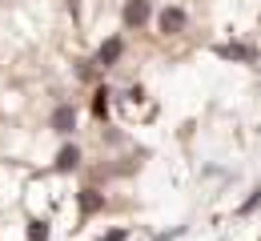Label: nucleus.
Returning <instances> with one entry per match:
<instances>
[{
    "mask_svg": "<svg viewBox=\"0 0 261 241\" xmlns=\"http://www.w3.org/2000/svg\"><path fill=\"white\" fill-rule=\"evenodd\" d=\"M157 24H161V33H165V36H177V33H185V29H189V16H185V8H177V4H165L161 16H157Z\"/></svg>",
    "mask_w": 261,
    "mask_h": 241,
    "instance_id": "1",
    "label": "nucleus"
},
{
    "mask_svg": "<svg viewBox=\"0 0 261 241\" xmlns=\"http://www.w3.org/2000/svg\"><path fill=\"white\" fill-rule=\"evenodd\" d=\"M72 129H76V109H72V104H57V109H53V133L68 137Z\"/></svg>",
    "mask_w": 261,
    "mask_h": 241,
    "instance_id": "2",
    "label": "nucleus"
},
{
    "mask_svg": "<svg viewBox=\"0 0 261 241\" xmlns=\"http://www.w3.org/2000/svg\"><path fill=\"white\" fill-rule=\"evenodd\" d=\"M121 52H125V40H121V36H109V40L100 44V52H97V65L100 69H113V65L121 61Z\"/></svg>",
    "mask_w": 261,
    "mask_h": 241,
    "instance_id": "3",
    "label": "nucleus"
},
{
    "mask_svg": "<svg viewBox=\"0 0 261 241\" xmlns=\"http://www.w3.org/2000/svg\"><path fill=\"white\" fill-rule=\"evenodd\" d=\"M149 12H153L149 0H129V4H125V24H129V29H141V24L149 20Z\"/></svg>",
    "mask_w": 261,
    "mask_h": 241,
    "instance_id": "4",
    "label": "nucleus"
},
{
    "mask_svg": "<svg viewBox=\"0 0 261 241\" xmlns=\"http://www.w3.org/2000/svg\"><path fill=\"white\" fill-rule=\"evenodd\" d=\"M217 57H225V61H245V65H253V61H257V52H253L249 44H221V48H217Z\"/></svg>",
    "mask_w": 261,
    "mask_h": 241,
    "instance_id": "5",
    "label": "nucleus"
},
{
    "mask_svg": "<svg viewBox=\"0 0 261 241\" xmlns=\"http://www.w3.org/2000/svg\"><path fill=\"white\" fill-rule=\"evenodd\" d=\"M76 165H81V149H76V145H65V149L57 153V169H61V173H72Z\"/></svg>",
    "mask_w": 261,
    "mask_h": 241,
    "instance_id": "6",
    "label": "nucleus"
},
{
    "mask_svg": "<svg viewBox=\"0 0 261 241\" xmlns=\"http://www.w3.org/2000/svg\"><path fill=\"white\" fill-rule=\"evenodd\" d=\"M100 205H105V197H100L97 189H85V193H81V209H85V213H97Z\"/></svg>",
    "mask_w": 261,
    "mask_h": 241,
    "instance_id": "7",
    "label": "nucleus"
},
{
    "mask_svg": "<svg viewBox=\"0 0 261 241\" xmlns=\"http://www.w3.org/2000/svg\"><path fill=\"white\" fill-rule=\"evenodd\" d=\"M109 97H113V93H109V89H97V97H93V113H97L100 121H105V117H109Z\"/></svg>",
    "mask_w": 261,
    "mask_h": 241,
    "instance_id": "8",
    "label": "nucleus"
},
{
    "mask_svg": "<svg viewBox=\"0 0 261 241\" xmlns=\"http://www.w3.org/2000/svg\"><path fill=\"white\" fill-rule=\"evenodd\" d=\"M29 241H48V221H29Z\"/></svg>",
    "mask_w": 261,
    "mask_h": 241,
    "instance_id": "9",
    "label": "nucleus"
},
{
    "mask_svg": "<svg viewBox=\"0 0 261 241\" xmlns=\"http://www.w3.org/2000/svg\"><path fill=\"white\" fill-rule=\"evenodd\" d=\"M261 205V185L257 189H253V193H249V201H245V205H241V213H253V209Z\"/></svg>",
    "mask_w": 261,
    "mask_h": 241,
    "instance_id": "10",
    "label": "nucleus"
}]
</instances>
